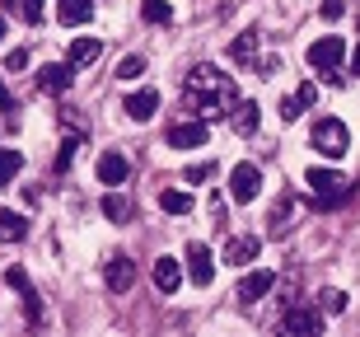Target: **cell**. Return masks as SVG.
Here are the masks:
<instances>
[{"label": "cell", "instance_id": "4dcf8cb0", "mask_svg": "<svg viewBox=\"0 0 360 337\" xmlns=\"http://www.w3.org/2000/svg\"><path fill=\"white\" fill-rule=\"evenodd\" d=\"M75 150H80V136H66V141H61V150H56V174H66V169H70Z\"/></svg>", "mask_w": 360, "mask_h": 337}, {"label": "cell", "instance_id": "f1b7e54d", "mask_svg": "<svg viewBox=\"0 0 360 337\" xmlns=\"http://www.w3.org/2000/svg\"><path fill=\"white\" fill-rule=\"evenodd\" d=\"M136 75H146V56H122V61H117V80L131 84Z\"/></svg>", "mask_w": 360, "mask_h": 337}, {"label": "cell", "instance_id": "277c9868", "mask_svg": "<svg viewBox=\"0 0 360 337\" xmlns=\"http://www.w3.org/2000/svg\"><path fill=\"white\" fill-rule=\"evenodd\" d=\"M309 141H314V150L319 155H328V160H342L351 150V132L342 117H319L314 122V132H309Z\"/></svg>", "mask_w": 360, "mask_h": 337}, {"label": "cell", "instance_id": "83f0119b", "mask_svg": "<svg viewBox=\"0 0 360 337\" xmlns=\"http://www.w3.org/2000/svg\"><path fill=\"white\" fill-rule=\"evenodd\" d=\"M183 178H187V183H211V178H215V160H197V164H187Z\"/></svg>", "mask_w": 360, "mask_h": 337}, {"label": "cell", "instance_id": "d6a6232c", "mask_svg": "<svg viewBox=\"0 0 360 337\" xmlns=\"http://www.w3.org/2000/svg\"><path fill=\"white\" fill-rule=\"evenodd\" d=\"M347 14V0H323V19H342Z\"/></svg>", "mask_w": 360, "mask_h": 337}, {"label": "cell", "instance_id": "d6986e66", "mask_svg": "<svg viewBox=\"0 0 360 337\" xmlns=\"http://www.w3.org/2000/svg\"><path fill=\"white\" fill-rule=\"evenodd\" d=\"M257 38H262V28H243L239 38L229 42V56H234L239 66H257Z\"/></svg>", "mask_w": 360, "mask_h": 337}, {"label": "cell", "instance_id": "8992f818", "mask_svg": "<svg viewBox=\"0 0 360 337\" xmlns=\"http://www.w3.org/2000/svg\"><path fill=\"white\" fill-rule=\"evenodd\" d=\"M206 136H211V122L206 117L174 122V127H169V146L174 150H197V146H206Z\"/></svg>", "mask_w": 360, "mask_h": 337}, {"label": "cell", "instance_id": "52a82bcc", "mask_svg": "<svg viewBox=\"0 0 360 337\" xmlns=\"http://www.w3.org/2000/svg\"><path fill=\"white\" fill-rule=\"evenodd\" d=\"M187 276H192V286H201V291L215 281V257H211L206 243H187Z\"/></svg>", "mask_w": 360, "mask_h": 337}, {"label": "cell", "instance_id": "4316f807", "mask_svg": "<svg viewBox=\"0 0 360 337\" xmlns=\"http://www.w3.org/2000/svg\"><path fill=\"white\" fill-rule=\"evenodd\" d=\"M290 211H295L290 192H281V202L271 206V234H281V229H285V220H290Z\"/></svg>", "mask_w": 360, "mask_h": 337}, {"label": "cell", "instance_id": "ac0fdd59", "mask_svg": "<svg viewBox=\"0 0 360 337\" xmlns=\"http://www.w3.org/2000/svg\"><path fill=\"white\" fill-rule=\"evenodd\" d=\"M257 122H262V108H257L253 98H239V103H234V113H229V127H234L239 136H253Z\"/></svg>", "mask_w": 360, "mask_h": 337}, {"label": "cell", "instance_id": "d590c367", "mask_svg": "<svg viewBox=\"0 0 360 337\" xmlns=\"http://www.w3.org/2000/svg\"><path fill=\"white\" fill-rule=\"evenodd\" d=\"M351 75L360 80V42H356V52H351Z\"/></svg>", "mask_w": 360, "mask_h": 337}, {"label": "cell", "instance_id": "d4e9b609", "mask_svg": "<svg viewBox=\"0 0 360 337\" xmlns=\"http://www.w3.org/2000/svg\"><path fill=\"white\" fill-rule=\"evenodd\" d=\"M141 19H146V24H169V19H174V5H169V0H146V5H141Z\"/></svg>", "mask_w": 360, "mask_h": 337}, {"label": "cell", "instance_id": "836d02e7", "mask_svg": "<svg viewBox=\"0 0 360 337\" xmlns=\"http://www.w3.org/2000/svg\"><path fill=\"white\" fill-rule=\"evenodd\" d=\"M5 70H28V52H24V47L5 56Z\"/></svg>", "mask_w": 360, "mask_h": 337}, {"label": "cell", "instance_id": "3957f363", "mask_svg": "<svg viewBox=\"0 0 360 337\" xmlns=\"http://www.w3.org/2000/svg\"><path fill=\"white\" fill-rule=\"evenodd\" d=\"M342 56H347V42L342 38H319V42H309V52H304V61H309V70H319L328 84H347V75H342Z\"/></svg>", "mask_w": 360, "mask_h": 337}, {"label": "cell", "instance_id": "9a60e30c", "mask_svg": "<svg viewBox=\"0 0 360 337\" xmlns=\"http://www.w3.org/2000/svg\"><path fill=\"white\" fill-rule=\"evenodd\" d=\"M314 98H319V84H314V80H304V84H300V89L290 94V98H281V122H295L300 113H309V108H314Z\"/></svg>", "mask_w": 360, "mask_h": 337}, {"label": "cell", "instance_id": "9c48e42d", "mask_svg": "<svg viewBox=\"0 0 360 337\" xmlns=\"http://www.w3.org/2000/svg\"><path fill=\"white\" fill-rule=\"evenodd\" d=\"M5 286H14V291L24 295V305H28V324H42V295L33 291L28 272H24V267H5Z\"/></svg>", "mask_w": 360, "mask_h": 337}, {"label": "cell", "instance_id": "484cf974", "mask_svg": "<svg viewBox=\"0 0 360 337\" xmlns=\"http://www.w3.org/2000/svg\"><path fill=\"white\" fill-rule=\"evenodd\" d=\"M24 169V150H0V188Z\"/></svg>", "mask_w": 360, "mask_h": 337}, {"label": "cell", "instance_id": "44dd1931", "mask_svg": "<svg viewBox=\"0 0 360 337\" xmlns=\"http://www.w3.org/2000/svg\"><path fill=\"white\" fill-rule=\"evenodd\" d=\"M98 56H103V42H98V38H75V42H70V66H75V70L94 66Z\"/></svg>", "mask_w": 360, "mask_h": 337}, {"label": "cell", "instance_id": "7402d4cb", "mask_svg": "<svg viewBox=\"0 0 360 337\" xmlns=\"http://www.w3.org/2000/svg\"><path fill=\"white\" fill-rule=\"evenodd\" d=\"M103 216H108V220H117V225H127V220L136 216L131 197H122L117 188H112V192H103Z\"/></svg>", "mask_w": 360, "mask_h": 337}, {"label": "cell", "instance_id": "5b68a950", "mask_svg": "<svg viewBox=\"0 0 360 337\" xmlns=\"http://www.w3.org/2000/svg\"><path fill=\"white\" fill-rule=\"evenodd\" d=\"M257 192H262V169H257V164H239V169L229 174V197L239 206H248Z\"/></svg>", "mask_w": 360, "mask_h": 337}, {"label": "cell", "instance_id": "ba28073f", "mask_svg": "<svg viewBox=\"0 0 360 337\" xmlns=\"http://www.w3.org/2000/svg\"><path fill=\"white\" fill-rule=\"evenodd\" d=\"M103 281H108V291H117V295H122V291H131V286H136V262L127 253H112L103 262Z\"/></svg>", "mask_w": 360, "mask_h": 337}, {"label": "cell", "instance_id": "e575fe53", "mask_svg": "<svg viewBox=\"0 0 360 337\" xmlns=\"http://www.w3.org/2000/svg\"><path fill=\"white\" fill-rule=\"evenodd\" d=\"M0 113H14V94L5 89V80H0Z\"/></svg>", "mask_w": 360, "mask_h": 337}, {"label": "cell", "instance_id": "e0dca14e", "mask_svg": "<svg viewBox=\"0 0 360 337\" xmlns=\"http://www.w3.org/2000/svg\"><path fill=\"white\" fill-rule=\"evenodd\" d=\"M281 328H285V333H319V328H323V314L309 310V305H290V310H285V319H281Z\"/></svg>", "mask_w": 360, "mask_h": 337}, {"label": "cell", "instance_id": "603a6c76", "mask_svg": "<svg viewBox=\"0 0 360 337\" xmlns=\"http://www.w3.org/2000/svg\"><path fill=\"white\" fill-rule=\"evenodd\" d=\"M28 234V220L19 211H0V243H19Z\"/></svg>", "mask_w": 360, "mask_h": 337}, {"label": "cell", "instance_id": "ffe728a7", "mask_svg": "<svg viewBox=\"0 0 360 337\" xmlns=\"http://www.w3.org/2000/svg\"><path fill=\"white\" fill-rule=\"evenodd\" d=\"M56 19L66 28H80L94 19V0H56Z\"/></svg>", "mask_w": 360, "mask_h": 337}, {"label": "cell", "instance_id": "5bb4252c", "mask_svg": "<svg viewBox=\"0 0 360 337\" xmlns=\"http://www.w3.org/2000/svg\"><path fill=\"white\" fill-rule=\"evenodd\" d=\"M271 286H276V272H248L239 281V291H234V300H239V305H253V300L267 295Z\"/></svg>", "mask_w": 360, "mask_h": 337}, {"label": "cell", "instance_id": "7c38bea8", "mask_svg": "<svg viewBox=\"0 0 360 337\" xmlns=\"http://www.w3.org/2000/svg\"><path fill=\"white\" fill-rule=\"evenodd\" d=\"M257 248H262L257 234H234V239L225 243V262L229 267H248V262H257Z\"/></svg>", "mask_w": 360, "mask_h": 337}, {"label": "cell", "instance_id": "7a4b0ae2", "mask_svg": "<svg viewBox=\"0 0 360 337\" xmlns=\"http://www.w3.org/2000/svg\"><path fill=\"white\" fill-rule=\"evenodd\" d=\"M304 183H309V192H314V206L319 211H337V206H347L351 197H356V183H351L347 174H337V169H309L304 174Z\"/></svg>", "mask_w": 360, "mask_h": 337}, {"label": "cell", "instance_id": "f546056e", "mask_svg": "<svg viewBox=\"0 0 360 337\" xmlns=\"http://www.w3.org/2000/svg\"><path fill=\"white\" fill-rule=\"evenodd\" d=\"M319 310L323 314H347V291H323V295H319Z\"/></svg>", "mask_w": 360, "mask_h": 337}, {"label": "cell", "instance_id": "8fae6325", "mask_svg": "<svg viewBox=\"0 0 360 337\" xmlns=\"http://www.w3.org/2000/svg\"><path fill=\"white\" fill-rule=\"evenodd\" d=\"M70 75H75V66H70V61H52V66L38 70V89H42V94H66V89H70Z\"/></svg>", "mask_w": 360, "mask_h": 337}, {"label": "cell", "instance_id": "2e32d148", "mask_svg": "<svg viewBox=\"0 0 360 337\" xmlns=\"http://www.w3.org/2000/svg\"><path fill=\"white\" fill-rule=\"evenodd\" d=\"M122 113H127L131 122H150L155 113H160V89H136V94L122 103Z\"/></svg>", "mask_w": 360, "mask_h": 337}, {"label": "cell", "instance_id": "8d00e7d4", "mask_svg": "<svg viewBox=\"0 0 360 337\" xmlns=\"http://www.w3.org/2000/svg\"><path fill=\"white\" fill-rule=\"evenodd\" d=\"M0 42H5V14H0Z\"/></svg>", "mask_w": 360, "mask_h": 337}, {"label": "cell", "instance_id": "4fadbf2b", "mask_svg": "<svg viewBox=\"0 0 360 337\" xmlns=\"http://www.w3.org/2000/svg\"><path fill=\"white\" fill-rule=\"evenodd\" d=\"M178 286H183V262H178V257H155V291H160V295H174Z\"/></svg>", "mask_w": 360, "mask_h": 337}, {"label": "cell", "instance_id": "1f68e13d", "mask_svg": "<svg viewBox=\"0 0 360 337\" xmlns=\"http://www.w3.org/2000/svg\"><path fill=\"white\" fill-rule=\"evenodd\" d=\"M42 14H47V0H24V19L28 24H42Z\"/></svg>", "mask_w": 360, "mask_h": 337}, {"label": "cell", "instance_id": "6da1fadb", "mask_svg": "<svg viewBox=\"0 0 360 337\" xmlns=\"http://www.w3.org/2000/svg\"><path fill=\"white\" fill-rule=\"evenodd\" d=\"M187 103H192V113H201L206 122L229 117V113H234V103H239V84L229 80L220 66L201 61V66L187 70Z\"/></svg>", "mask_w": 360, "mask_h": 337}, {"label": "cell", "instance_id": "30bf717a", "mask_svg": "<svg viewBox=\"0 0 360 337\" xmlns=\"http://www.w3.org/2000/svg\"><path fill=\"white\" fill-rule=\"evenodd\" d=\"M127 178H131V160L117 155V150H108L103 160H98V183H103V188H122Z\"/></svg>", "mask_w": 360, "mask_h": 337}, {"label": "cell", "instance_id": "cb8c5ba5", "mask_svg": "<svg viewBox=\"0 0 360 337\" xmlns=\"http://www.w3.org/2000/svg\"><path fill=\"white\" fill-rule=\"evenodd\" d=\"M160 206H164V211H169V216H187V211H192V206H197V202H192V197H187V192H169V188H164L160 192Z\"/></svg>", "mask_w": 360, "mask_h": 337}]
</instances>
